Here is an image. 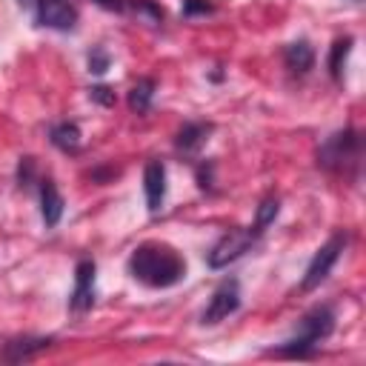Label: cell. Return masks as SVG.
<instances>
[{
	"mask_svg": "<svg viewBox=\"0 0 366 366\" xmlns=\"http://www.w3.org/2000/svg\"><path fill=\"white\" fill-rule=\"evenodd\" d=\"M126 266H129V274L149 289H169L186 277L183 254L174 246L160 243V240H146L134 246Z\"/></svg>",
	"mask_w": 366,
	"mask_h": 366,
	"instance_id": "1",
	"label": "cell"
},
{
	"mask_svg": "<svg viewBox=\"0 0 366 366\" xmlns=\"http://www.w3.org/2000/svg\"><path fill=\"white\" fill-rule=\"evenodd\" d=\"M317 169L343 177V180H357L360 174V160H363V137L357 129H340L329 134L317 146Z\"/></svg>",
	"mask_w": 366,
	"mask_h": 366,
	"instance_id": "2",
	"label": "cell"
},
{
	"mask_svg": "<svg viewBox=\"0 0 366 366\" xmlns=\"http://www.w3.org/2000/svg\"><path fill=\"white\" fill-rule=\"evenodd\" d=\"M335 332V309L329 303H320V306H312L292 337H286L277 349H272L269 355H277V357H315L320 340H326L329 335Z\"/></svg>",
	"mask_w": 366,
	"mask_h": 366,
	"instance_id": "3",
	"label": "cell"
},
{
	"mask_svg": "<svg viewBox=\"0 0 366 366\" xmlns=\"http://www.w3.org/2000/svg\"><path fill=\"white\" fill-rule=\"evenodd\" d=\"M346 243H349V234H346V232H335V234L312 254V260H309V266H306V272H303V280H300V292L317 289V286L332 274V269H335V263L340 260Z\"/></svg>",
	"mask_w": 366,
	"mask_h": 366,
	"instance_id": "4",
	"label": "cell"
},
{
	"mask_svg": "<svg viewBox=\"0 0 366 366\" xmlns=\"http://www.w3.org/2000/svg\"><path fill=\"white\" fill-rule=\"evenodd\" d=\"M257 237H260V234H254L252 226H249V229H229V232L220 234V237L214 240V246L209 249V254H206L209 269H226L229 263L240 260L246 252L254 249Z\"/></svg>",
	"mask_w": 366,
	"mask_h": 366,
	"instance_id": "5",
	"label": "cell"
},
{
	"mask_svg": "<svg viewBox=\"0 0 366 366\" xmlns=\"http://www.w3.org/2000/svg\"><path fill=\"white\" fill-rule=\"evenodd\" d=\"M240 309V283L234 277H226L220 280V286L212 292L203 315H200V323L203 326H214L220 320H226L229 315H234Z\"/></svg>",
	"mask_w": 366,
	"mask_h": 366,
	"instance_id": "6",
	"label": "cell"
},
{
	"mask_svg": "<svg viewBox=\"0 0 366 366\" xmlns=\"http://www.w3.org/2000/svg\"><path fill=\"white\" fill-rule=\"evenodd\" d=\"M94 283H97L94 260H89V257L77 260V266H74V289L69 295V312L71 315H86L94 306V295H97Z\"/></svg>",
	"mask_w": 366,
	"mask_h": 366,
	"instance_id": "7",
	"label": "cell"
},
{
	"mask_svg": "<svg viewBox=\"0 0 366 366\" xmlns=\"http://www.w3.org/2000/svg\"><path fill=\"white\" fill-rule=\"evenodd\" d=\"M34 23L43 29H54V31H71L77 26V9L69 0H37Z\"/></svg>",
	"mask_w": 366,
	"mask_h": 366,
	"instance_id": "8",
	"label": "cell"
},
{
	"mask_svg": "<svg viewBox=\"0 0 366 366\" xmlns=\"http://www.w3.org/2000/svg\"><path fill=\"white\" fill-rule=\"evenodd\" d=\"M54 346V337L51 335H17V337H9L0 349V360L6 363H23V360H31L37 357L40 352L51 349Z\"/></svg>",
	"mask_w": 366,
	"mask_h": 366,
	"instance_id": "9",
	"label": "cell"
},
{
	"mask_svg": "<svg viewBox=\"0 0 366 366\" xmlns=\"http://www.w3.org/2000/svg\"><path fill=\"white\" fill-rule=\"evenodd\" d=\"M143 192H146V209L149 214H157L166 203V163L152 157L143 169Z\"/></svg>",
	"mask_w": 366,
	"mask_h": 366,
	"instance_id": "10",
	"label": "cell"
},
{
	"mask_svg": "<svg viewBox=\"0 0 366 366\" xmlns=\"http://www.w3.org/2000/svg\"><path fill=\"white\" fill-rule=\"evenodd\" d=\"M212 132H214V123H206V120H189V123H183V126L177 129V134H174V149H177V154L194 157V154L206 146V140H209Z\"/></svg>",
	"mask_w": 366,
	"mask_h": 366,
	"instance_id": "11",
	"label": "cell"
},
{
	"mask_svg": "<svg viewBox=\"0 0 366 366\" xmlns=\"http://www.w3.org/2000/svg\"><path fill=\"white\" fill-rule=\"evenodd\" d=\"M37 192H40V217L46 223V229H54L63 217V194L57 192L51 177H40L37 180Z\"/></svg>",
	"mask_w": 366,
	"mask_h": 366,
	"instance_id": "12",
	"label": "cell"
},
{
	"mask_svg": "<svg viewBox=\"0 0 366 366\" xmlns=\"http://www.w3.org/2000/svg\"><path fill=\"white\" fill-rule=\"evenodd\" d=\"M49 140L54 149H60L63 154H77L80 146H83V134H80V126L74 120H60L49 129Z\"/></svg>",
	"mask_w": 366,
	"mask_h": 366,
	"instance_id": "13",
	"label": "cell"
},
{
	"mask_svg": "<svg viewBox=\"0 0 366 366\" xmlns=\"http://www.w3.org/2000/svg\"><path fill=\"white\" fill-rule=\"evenodd\" d=\"M283 63L292 74H309L315 66V49L306 40H295L283 49Z\"/></svg>",
	"mask_w": 366,
	"mask_h": 366,
	"instance_id": "14",
	"label": "cell"
},
{
	"mask_svg": "<svg viewBox=\"0 0 366 366\" xmlns=\"http://www.w3.org/2000/svg\"><path fill=\"white\" fill-rule=\"evenodd\" d=\"M154 92H157V80H154V77H140V80L129 89V109H132L134 114H146V112L152 109Z\"/></svg>",
	"mask_w": 366,
	"mask_h": 366,
	"instance_id": "15",
	"label": "cell"
},
{
	"mask_svg": "<svg viewBox=\"0 0 366 366\" xmlns=\"http://www.w3.org/2000/svg\"><path fill=\"white\" fill-rule=\"evenodd\" d=\"M352 37L346 34V37H337L335 43H332V49H329V74H332V80H343V69H346V60H349V51H352Z\"/></svg>",
	"mask_w": 366,
	"mask_h": 366,
	"instance_id": "16",
	"label": "cell"
},
{
	"mask_svg": "<svg viewBox=\"0 0 366 366\" xmlns=\"http://www.w3.org/2000/svg\"><path fill=\"white\" fill-rule=\"evenodd\" d=\"M277 212H280V200H277L274 194L263 197V200L257 203V214H254V226H252V232H254V234H263V232H266V226H269V223H274Z\"/></svg>",
	"mask_w": 366,
	"mask_h": 366,
	"instance_id": "17",
	"label": "cell"
},
{
	"mask_svg": "<svg viewBox=\"0 0 366 366\" xmlns=\"http://www.w3.org/2000/svg\"><path fill=\"white\" fill-rule=\"evenodd\" d=\"M129 14H134L137 20L149 23V26H160L163 23V9L154 0H129Z\"/></svg>",
	"mask_w": 366,
	"mask_h": 366,
	"instance_id": "18",
	"label": "cell"
},
{
	"mask_svg": "<svg viewBox=\"0 0 366 366\" xmlns=\"http://www.w3.org/2000/svg\"><path fill=\"white\" fill-rule=\"evenodd\" d=\"M40 177H37V160L34 157H20V163H17V186L20 189H31L34 183H37Z\"/></svg>",
	"mask_w": 366,
	"mask_h": 366,
	"instance_id": "19",
	"label": "cell"
},
{
	"mask_svg": "<svg viewBox=\"0 0 366 366\" xmlns=\"http://www.w3.org/2000/svg\"><path fill=\"white\" fill-rule=\"evenodd\" d=\"M112 66V57H109V51L103 49V46H94L92 51H89V71L92 74H106V69Z\"/></svg>",
	"mask_w": 366,
	"mask_h": 366,
	"instance_id": "20",
	"label": "cell"
},
{
	"mask_svg": "<svg viewBox=\"0 0 366 366\" xmlns=\"http://www.w3.org/2000/svg\"><path fill=\"white\" fill-rule=\"evenodd\" d=\"M212 11H214V3H209V0H183V6H180L183 20L203 17V14H212Z\"/></svg>",
	"mask_w": 366,
	"mask_h": 366,
	"instance_id": "21",
	"label": "cell"
},
{
	"mask_svg": "<svg viewBox=\"0 0 366 366\" xmlns=\"http://www.w3.org/2000/svg\"><path fill=\"white\" fill-rule=\"evenodd\" d=\"M194 177H197V186L203 192H212V183H214V163L212 160H200L194 166Z\"/></svg>",
	"mask_w": 366,
	"mask_h": 366,
	"instance_id": "22",
	"label": "cell"
},
{
	"mask_svg": "<svg viewBox=\"0 0 366 366\" xmlns=\"http://www.w3.org/2000/svg\"><path fill=\"white\" fill-rule=\"evenodd\" d=\"M117 174H120V169H114V166H94V169L89 172V177H92L94 183H100V186L112 183Z\"/></svg>",
	"mask_w": 366,
	"mask_h": 366,
	"instance_id": "23",
	"label": "cell"
},
{
	"mask_svg": "<svg viewBox=\"0 0 366 366\" xmlns=\"http://www.w3.org/2000/svg\"><path fill=\"white\" fill-rule=\"evenodd\" d=\"M89 97L94 103H100V106H114V92L109 86H92L89 89Z\"/></svg>",
	"mask_w": 366,
	"mask_h": 366,
	"instance_id": "24",
	"label": "cell"
},
{
	"mask_svg": "<svg viewBox=\"0 0 366 366\" xmlns=\"http://www.w3.org/2000/svg\"><path fill=\"white\" fill-rule=\"evenodd\" d=\"M92 3L106 11H114V14H129V0H92Z\"/></svg>",
	"mask_w": 366,
	"mask_h": 366,
	"instance_id": "25",
	"label": "cell"
},
{
	"mask_svg": "<svg viewBox=\"0 0 366 366\" xmlns=\"http://www.w3.org/2000/svg\"><path fill=\"white\" fill-rule=\"evenodd\" d=\"M17 3H20L23 9H34V3H37V0H17Z\"/></svg>",
	"mask_w": 366,
	"mask_h": 366,
	"instance_id": "26",
	"label": "cell"
},
{
	"mask_svg": "<svg viewBox=\"0 0 366 366\" xmlns=\"http://www.w3.org/2000/svg\"><path fill=\"white\" fill-rule=\"evenodd\" d=\"M355 3H363V0H355Z\"/></svg>",
	"mask_w": 366,
	"mask_h": 366,
	"instance_id": "27",
	"label": "cell"
}]
</instances>
